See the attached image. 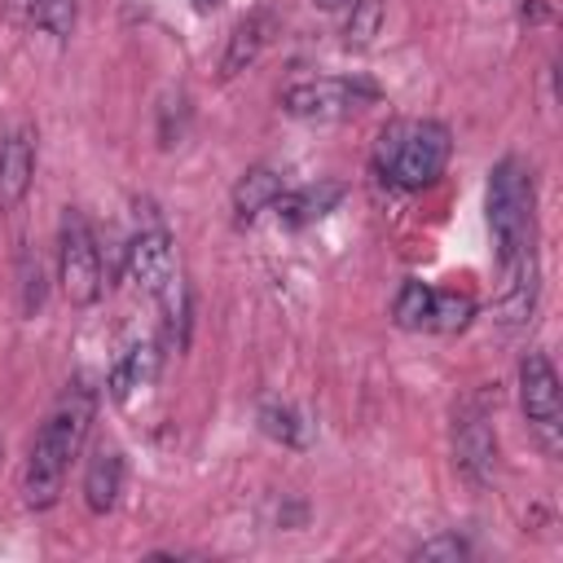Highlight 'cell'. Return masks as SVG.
Here are the masks:
<instances>
[{
	"mask_svg": "<svg viewBox=\"0 0 563 563\" xmlns=\"http://www.w3.org/2000/svg\"><path fill=\"white\" fill-rule=\"evenodd\" d=\"M92 409H97V391L88 383H75L62 391V400L35 431L31 453H26V475H22V501L31 510H48L62 497L66 471L79 457L84 435L92 427Z\"/></svg>",
	"mask_w": 563,
	"mask_h": 563,
	"instance_id": "6da1fadb",
	"label": "cell"
},
{
	"mask_svg": "<svg viewBox=\"0 0 563 563\" xmlns=\"http://www.w3.org/2000/svg\"><path fill=\"white\" fill-rule=\"evenodd\" d=\"M488 229H493V246L497 260L510 264L523 251H537V194H532V172L523 167V158L506 154L493 172H488Z\"/></svg>",
	"mask_w": 563,
	"mask_h": 563,
	"instance_id": "7a4b0ae2",
	"label": "cell"
},
{
	"mask_svg": "<svg viewBox=\"0 0 563 563\" xmlns=\"http://www.w3.org/2000/svg\"><path fill=\"white\" fill-rule=\"evenodd\" d=\"M453 136L444 123L422 119V123H391L378 136V167H387V176L400 189H427L440 180L444 163H449Z\"/></svg>",
	"mask_w": 563,
	"mask_h": 563,
	"instance_id": "3957f363",
	"label": "cell"
},
{
	"mask_svg": "<svg viewBox=\"0 0 563 563\" xmlns=\"http://www.w3.org/2000/svg\"><path fill=\"white\" fill-rule=\"evenodd\" d=\"M57 282L62 295L75 308H92L101 299V251H97V233L88 224L84 211L66 207L62 229H57Z\"/></svg>",
	"mask_w": 563,
	"mask_h": 563,
	"instance_id": "277c9868",
	"label": "cell"
},
{
	"mask_svg": "<svg viewBox=\"0 0 563 563\" xmlns=\"http://www.w3.org/2000/svg\"><path fill=\"white\" fill-rule=\"evenodd\" d=\"M519 409L541 453L559 457L563 453V400H559V374L545 352H528L519 361Z\"/></svg>",
	"mask_w": 563,
	"mask_h": 563,
	"instance_id": "5b68a950",
	"label": "cell"
},
{
	"mask_svg": "<svg viewBox=\"0 0 563 563\" xmlns=\"http://www.w3.org/2000/svg\"><path fill=\"white\" fill-rule=\"evenodd\" d=\"M453 471L471 488H488L497 475V431L488 396H466L453 413Z\"/></svg>",
	"mask_w": 563,
	"mask_h": 563,
	"instance_id": "8992f818",
	"label": "cell"
},
{
	"mask_svg": "<svg viewBox=\"0 0 563 563\" xmlns=\"http://www.w3.org/2000/svg\"><path fill=\"white\" fill-rule=\"evenodd\" d=\"M378 101V88L369 79H347V75H321V79H299L282 92V110L295 119H312V123H330V119H347L365 106Z\"/></svg>",
	"mask_w": 563,
	"mask_h": 563,
	"instance_id": "52a82bcc",
	"label": "cell"
},
{
	"mask_svg": "<svg viewBox=\"0 0 563 563\" xmlns=\"http://www.w3.org/2000/svg\"><path fill=\"white\" fill-rule=\"evenodd\" d=\"M150 211V207H145ZM128 273H132V282L145 290V295H163L172 282H180V273H176V251H172V233H167V224L150 211L141 224H136V233L128 238Z\"/></svg>",
	"mask_w": 563,
	"mask_h": 563,
	"instance_id": "ba28073f",
	"label": "cell"
},
{
	"mask_svg": "<svg viewBox=\"0 0 563 563\" xmlns=\"http://www.w3.org/2000/svg\"><path fill=\"white\" fill-rule=\"evenodd\" d=\"M277 35V13L268 4L251 9L233 31H229V44H224V57H220V79H238L246 66H255V57L273 44Z\"/></svg>",
	"mask_w": 563,
	"mask_h": 563,
	"instance_id": "9c48e42d",
	"label": "cell"
},
{
	"mask_svg": "<svg viewBox=\"0 0 563 563\" xmlns=\"http://www.w3.org/2000/svg\"><path fill=\"white\" fill-rule=\"evenodd\" d=\"M532 308H537V251H523L519 260L501 264V290L493 303V321L528 325Z\"/></svg>",
	"mask_w": 563,
	"mask_h": 563,
	"instance_id": "30bf717a",
	"label": "cell"
},
{
	"mask_svg": "<svg viewBox=\"0 0 563 563\" xmlns=\"http://www.w3.org/2000/svg\"><path fill=\"white\" fill-rule=\"evenodd\" d=\"M35 180V128H13L0 141V211L18 207Z\"/></svg>",
	"mask_w": 563,
	"mask_h": 563,
	"instance_id": "8fae6325",
	"label": "cell"
},
{
	"mask_svg": "<svg viewBox=\"0 0 563 563\" xmlns=\"http://www.w3.org/2000/svg\"><path fill=\"white\" fill-rule=\"evenodd\" d=\"M119 493H123V453L114 444H101L84 471V506L92 515H110L119 506Z\"/></svg>",
	"mask_w": 563,
	"mask_h": 563,
	"instance_id": "7c38bea8",
	"label": "cell"
},
{
	"mask_svg": "<svg viewBox=\"0 0 563 563\" xmlns=\"http://www.w3.org/2000/svg\"><path fill=\"white\" fill-rule=\"evenodd\" d=\"M286 194V180H282V172H273V167H251V172H242V180L233 185V220L238 224H251L255 216H264V211H273V202Z\"/></svg>",
	"mask_w": 563,
	"mask_h": 563,
	"instance_id": "4fadbf2b",
	"label": "cell"
},
{
	"mask_svg": "<svg viewBox=\"0 0 563 563\" xmlns=\"http://www.w3.org/2000/svg\"><path fill=\"white\" fill-rule=\"evenodd\" d=\"M339 198H343V185L339 180H317V185H303L295 194H282L273 202V211H277V220H286L290 229H299V224H312V220L330 216L339 207Z\"/></svg>",
	"mask_w": 563,
	"mask_h": 563,
	"instance_id": "5bb4252c",
	"label": "cell"
},
{
	"mask_svg": "<svg viewBox=\"0 0 563 563\" xmlns=\"http://www.w3.org/2000/svg\"><path fill=\"white\" fill-rule=\"evenodd\" d=\"M154 374H158V343H154V339L132 343V347L110 365V378H106L110 400H119V405H123L132 391L150 387V383H154Z\"/></svg>",
	"mask_w": 563,
	"mask_h": 563,
	"instance_id": "9a60e30c",
	"label": "cell"
},
{
	"mask_svg": "<svg viewBox=\"0 0 563 563\" xmlns=\"http://www.w3.org/2000/svg\"><path fill=\"white\" fill-rule=\"evenodd\" d=\"M260 427H264V435H273V440H282V444H290V449H303V444L312 440V422H308L299 409L277 405V400L260 405Z\"/></svg>",
	"mask_w": 563,
	"mask_h": 563,
	"instance_id": "2e32d148",
	"label": "cell"
},
{
	"mask_svg": "<svg viewBox=\"0 0 563 563\" xmlns=\"http://www.w3.org/2000/svg\"><path fill=\"white\" fill-rule=\"evenodd\" d=\"M471 317H475V299H471L466 290H431L427 330H435V334H457V330H466Z\"/></svg>",
	"mask_w": 563,
	"mask_h": 563,
	"instance_id": "e0dca14e",
	"label": "cell"
},
{
	"mask_svg": "<svg viewBox=\"0 0 563 563\" xmlns=\"http://www.w3.org/2000/svg\"><path fill=\"white\" fill-rule=\"evenodd\" d=\"M391 317H396L400 330H427V317H431V286L418 282V277H405L400 290H396Z\"/></svg>",
	"mask_w": 563,
	"mask_h": 563,
	"instance_id": "ac0fdd59",
	"label": "cell"
},
{
	"mask_svg": "<svg viewBox=\"0 0 563 563\" xmlns=\"http://www.w3.org/2000/svg\"><path fill=\"white\" fill-rule=\"evenodd\" d=\"M347 4L352 9H347V22H343V44L347 48H369L374 35L383 31V18H387L383 0H347Z\"/></svg>",
	"mask_w": 563,
	"mask_h": 563,
	"instance_id": "d6986e66",
	"label": "cell"
},
{
	"mask_svg": "<svg viewBox=\"0 0 563 563\" xmlns=\"http://www.w3.org/2000/svg\"><path fill=\"white\" fill-rule=\"evenodd\" d=\"M26 22H35L53 40H70V31H75V0H35Z\"/></svg>",
	"mask_w": 563,
	"mask_h": 563,
	"instance_id": "ffe728a7",
	"label": "cell"
},
{
	"mask_svg": "<svg viewBox=\"0 0 563 563\" xmlns=\"http://www.w3.org/2000/svg\"><path fill=\"white\" fill-rule=\"evenodd\" d=\"M471 550H466V541L462 537H453V532H444V537H431V541H422L418 550H413V559H444V563H457V559H466Z\"/></svg>",
	"mask_w": 563,
	"mask_h": 563,
	"instance_id": "44dd1931",
	"label": "cell"
},
{
	"mask_svg": "<svg viewBox=\"0 0 563 563\" xmlns=\"http://www.w3.org/2000/svg\"><path fill=\"white\" fill-rule=\"evenodd\" d=\"M40 303H44V273H40V260L22 255V312L31 317Z\"/></svg>",
	"mask_w": 563,
	"mask_h": 563,
	"instance_id": "7402d4cb",
	"label": "cell"
},
{
	"mask_svg": "<svg viewBox=\"0 0 563 563\" xmlns=\"http://www.w3.org/2000/svg\"><path fill=\"white\" fill-rule=\"evenodd\" d=\"M31 9H35V0H0V18H9V22L31 18Z\"/></svg>",
	"mask_w": 563,
	"mask_h": 563,
	"instance_id": "603a6c76",
	"label": "cell"
},
{
	"mask_svg": "<svg viewBox=\"0 0 563 563\" xmlns=\"http://www.w3.org/2000/svg\"><path fill=\"white\" fill-rule=\"evenodd\" d=\"M198 13H211V9H220V0H189Z\"/></svg>",
	"mask_w": 563,
	"mask_h": 563,
	"instance_id": "cb8c5ba5",
	"label": "cell"
},
{
	"mask_svg": "<svg viewBox=\"0 0 563 563\" xmlns=\"http://www.w3.org/2000/svg\"><path fill=\"white\" fill-rule=\"evenodd\" d=\"M317 4H321V9H343L347 0H317Z\"/></svg>",
	"mask_w": 563,
	"mask_h": 563,
	"instance_id": "d4e9b609",
	"label": "cell"
}]
</instances>
